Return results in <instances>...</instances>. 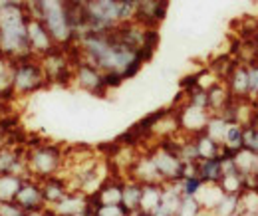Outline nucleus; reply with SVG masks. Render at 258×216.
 I'll return each mask as SVG.
<instances>
[{
  "label": "nucleus",
  "mask_w": 258,
  "mask_h": 216,
  "mask_svg": "<svg viewBox=\"0 0 258 216\" xmlns=\"http://www.w3.org/2000/svg\"><path fill=\"white\" fill-rule=\"evenodd\" d=\"M72 48L78 58L96 65L103 74H117L123 80L135 76L147 62L141 52L121 42L115 28L107 32H86L72 44Z\"/></svg>",
  "instance_id": "1"
},
{
  "label": "nucleus",
  "mask_w": 258,
  "mask_h": 216,
  "mask_svg": "<svg viewBox=\"0 0 258 216\" xmlns=\"http://www.w3.org/2000/svg\"><path fill=\"white\" fill-rule=\"evenodd\" d=\"M28 20L26 6H0V56L10 60L30 58L28 42Z\"/></svg>",
  "instance_id": "2"
},
{
  "label": "nucleus",
  "mask_w": 258,
  "mask_h": 216,
  "mask_svg": "<svg viewBox=\"0 0 258 216\" xmlns=\"http://www.w3.org/2000/svg\"><path fill=\"white\" fill-rule=\"evenodd\" d=\"M26 10L32 18L44 22L58 46L70 48L76 42L72 6L66 0H26Z\"/></svg>",
  "instance_id": "3"
},
{
  "label": "nucleus",
  "mask_w": 258,
  "mask_h": 216,
  "mask_svg": "<svg viewBox=\"0 0 258 216\" xmlns=\"http://www.w3.org/2000/svg\"><path fill=\"white\" fill-rule=\"evenodd\" d=\"M66 151L56 143H36L26 149V171L28 177L44 181L64 171Z\"/></svg>",
  "instance_id": "4"
},
{
  "label": "nucleus",
  "mask_w": 258,
  "mask_h": 216,
  "mask_svg": "<svg viewBox=\"0 0 258 216\" xmlns=\"http://www.w3.org/2000/svg\"><path fill=\"white\" fill-rule=\"evenodd\" d=\"M149 155L157 167V173L161 177L163 183H177L183 177V159L177 153V145H175V137L171 139H163L157 141V145H153L149 149Z\"/></svg>",
  "instance_id": "5"
},
{
  "label": "nucleus",
  "mask_w": 258,
  "mask_h": 216,
  "mask_svg": "<svg viewBox=\"0 0 258 216\" xmlns=\"http://www.w3.org/2000/svg\"><path fill=\"white\" fill-rule=\"evenodd\" d=\"M48 84L46 74L42 69L40 58H22L14 62V95L26 97L38 90H42Z\"/></svg>",
  "instance_id": "6"
},
{
  "label": "nucleus",
  "mask_w": 258,
  "mask_h": 216,
  "mask_svg": "<svg viewBox=\"0 0 258 216\" xmlns=\"http://www.w3.org/2000/svg\"><path fill=\"white\" fill-rule=\"evenodd\" d=\"M42 69L46 74L48 84H66L72 82V69H74V58L66 52V48L58 46L46 56L40 58Z\"/></svg>",
  "instance_id": "7"
},
{
  "label": "nucleus",
  "mask_w": 258,
  "mask_h": 216,
  "mask_svg": "<svg viewBox=\"0 0 258 216\" xmlns=\"http://www.w3.org/2000/svg\"><path fill=\"white\" fill-rule=\"evenodd\" d=\"M72 82H74L80 90L92 93V95H103V93L107 92L103 71H101V69H97L96 65H92L90 62H86V60L78 58V56L74 58Z\"/></svg>",
  "instance_id": "8"
},
{
  "label": "nucleus",
  "mask_w": 258,
  "mask_h": 216,
  "mask_svg": "<svg viewBox=\"0 0 258 216\" xmlns=\"http://www.w3.org/2000/svg\"><path fill=\"white\" fill-rule=\"evenodd\" d=\"M177 119L183 135L195 137L199 133L205 131V127L211 119V111L205 107H197L193 103H183L181 107H177Z\"/></svg>",
  "instance_id": "9"
},
{
  "label": "nucleus",
  "mask_w": 258,
  "mask_h": 216,
  "mask_svg": "<svg viewBox=\"0 0 258 216\" xmlns=\"http://www.w3.org/2000/svg\"><path fill=\"white\" fill-rule=\"evenodd\" d=\"M14 202L24 210V212H32V210H42L46 208V198H44V190H42V181L26 177L24 183L20 186Z\"/></svg>",
  "instance_id": "10"
},
{
  "label": "nucleus",
  "mask_w": 258,
  "mask_h": 216,
  "mask_svg": "<svg viewBox=\"0 0 258 216\" xmlns=\"http://www.w3.org/2000/svg\"><path fill=\"white\" fill-rule=\"evenodd\" d=\"M28 42H30V52L34 58H42L54 48H58L56 40L52 38L50 30L44 26V22L32 16L28 20Z\"/></svg>",
  "instance_id": "11"
},
{
  "label": "nucleus",
  "mask_w": 258,
  "mask_h": 216,
  "mask_svg": "<svg viewBox=\"0 0 258 216\" xmlns=\"http://www.w3.org/2000/svg\"><path fill=\"white\" fill-rule=\"evenodd\" d=\"M125 177L137 181V183H141V185H147V183H163L159 173H157V167H155V163H153V159H151V155H149V151H143V153H139L135 157V161H133V165L129 167Z\"/></svg>",
  "instance_id": "12"
},
{
  "label": "nucleus",
  "mask_w": 258,
  "mask_h": 216,
  "mask_svg": "<svg viewBox=\"0 0 258 216\" xmlns=\"http://www.w3.org/2000/svg\"><path fill=\"white\" fill-rule=\"evenodd\" d=\"M0 173H14V175L28 177V171H26V149L2 143L0 145Z\"/></svg>",
  "instance_id": "13"
},
{
  "label": "nucleus",
  "mask_w": 258,
  "mask_h": 216,
  "mask_svg": "<svg viewBox=\"0 0 258 216\" xmlns=\"http://www.w3.org/2000/svg\"><path fill=\"white\" fill-rule=\"evenodd\" d=\"M167 6H169V2H165V0H137L135 20L149 28H157V24L167 14Z\"/></svg>",
  "instance_id": "14"
},
{
  "label": "nucleus",
  "mask_w": 258,
  "mask_h": 216,
  "mask_svg": "<svg viewBox=\"0 0 258 216\" xmlns=\"http://www.w3.org/2000/svg\"><path fill=\"white\" fill-rule=\"evenodd\" d=\"M92 196H88L82 190H70L64 198L52 206H48V210L52 212V216H72L80 214L82 210H86V206L90 204Z\"/></svg>",
  "instance_id": "15"
},
{
  "label": "nucleus",
  "mask_w": 258,
  "mask_h": 216,
  "mask_svg": "<svg viewBox=\"0 0 258 216\" xmlns=\"http://www.w3.org/2000/svg\"><path fill=\"white\" fill-rule=\"evenodd\" d=\"M225 84L232 99H250L248 97V71L246 63H234L225 78Z\"/></svg>",
  "instance_id": "16"
},
{
  "label": "nucleus",
  "mask_w": 258,
  "mask_h": 216,
  "mask_svg": "<svg viewBox=\"0 0 258 216\" xmlns=\"http://www.w3.org/2000/svg\"><path fill=\"white\" fill-rule=\"evenodd\" d=\"M42 190H44V198H46V206H52L56 202H60L66 194L72 190V186L68 183L64 175H54L42 181Z\"/></svg>",
  "instance_id": "17"
},
{
  "label": "nucleus",
  "mask_w": 258,
  "mask_h": 216,
  "mask_svg": "<svg viewBox=\"0 0 258 216\" xmlns=\"http://www.w3.org/2000/svg\"><path fill=\"white\" fill-rule=\"evenodd\" d=\"M92 198L96 200V204H121L123 179H107Z\"/></svg>",
  "instance_id": "18"
},
{
  "label": "nucleus",
  "mask_w": 258,
  "mask_h": 216,
  "mask_svg": "<svg viewBox=\"0 0 258 216\" xmlns=\"http://www.w3.org/2000/svg\"><path fill=\"white\" fill-rule=\"evenodd\" d=\"M163 198V183H147L143 185L141 190V202H139V210L145 214H151Z\"/></svg>",
  "instance_id": "19"
},
{
  "label": "nucleus",
  "mask_w": 258,
  "mask_h": 216,
  "mask_svg": "<svg viewBox=\"0 0 258 216\" xmlns=\"http://www.w3.org/2000/svg\"><path fill=\"white\" fill-rule=\"evenodd\" d=\"M14 97V60L0 56V99Z\"/></svg>",
  "instance_id": "20"
},
{
  "label": "nucleus",
  "mask_w": 258,
  "mask_h": 216,
  "mask_svg": "<svg viewBox=\"0 0 258 216\" xmlns=\"http://www.w3.org/2000/svg\"><path fill=\"white\" fill-rule=\"evenodd\" d=\"M230 101H232V95L225 82H219L217 86L209 90V111L211 113H221Z\"/></svg>",
  "instance_id": "21"
},
{
  "label": "nucleus",
  "mask_w": 258,
  "mask_h": 216,
  "mask_svg": "<svg viewBox=\"0 0 258 216\" xmlns=\"http://www.w3.org/2000/svg\"><path fill=\"white\" fill-rule=\"evenodd\" d=\"M26 177L14 175V173H0V202L2 200H14L20 186Z\"/></svg>",
  "instance_id": "22"
},
{
  "label": "nucleus",
  "mask_w": 258,
  "mask_h": 216,
  "mask_svg": "<svg viewBox=\"0 0 258 216\" xmlns=\"http://www.w3.org/2000/svg\"><path fill=\"white\" fill-rule=\"evenodd\" d=\"M197 171L199 177L203 179V183H219L223 177V169H221V159H201L197 163Z\"/></svg>",
  "instance_id": "23"
},
{
  "label": "nucleus",
  "mask_w": 258,
  "mask_h": 216,
  "mask_svg": "<svg viewBox=\"0 0 258 216\" xmlns=\"http://www.w3.org/2000/svg\"><path fill=\"white\" fill-rule=\"evenodd\" d=\"M141 190L143 185L133 181V179H123V198H121V204L127 208L129 212H135L139 210V202H141Z\"/></svg>",
  "instance_id": "24"
},
{
  "label": "nucleus",
  "mask_w": 258,
  "mask_h": 216,
  "mask_svg": "<svg viewBox=\"0 0 258 216\" xmlns=\"http://www.w3.org/2000/svg\"><path fill=\"white\" fill-rule=\"evenodd\" d=\"M195 147H197V155H199V161L201 159H215L219 157L221 151H223V145H219L215 139H211L205 131L195 135Z\"/></svg>",
  "instance_id": "25"
},
{
  "label": "nucleus",
  "mask_w": 258,
  "mask_h": 216,
  "mask_svg": "<svg viewBox=\"0 0 258 216\" xmlns=\"http://www.w3.org/2000/svg\"><path fill=\"white\" fill-rule=\"evenodd\" d=\"M223 188L219 186V183H205V185L201 186V190L197 192V200L201 202V206L205 208V210H211V208H215V204L223 198Z\"/></svg>",
  "instance_id": "26"
},
{
  "label": "nucleus",
  "mask_w": 258,
  "mask_h": 216,
  "mask_svg": "<svg viewBox=\"0 0 258 216\" xmlns=\"http://www.w3.org/2000/svg\"><path fill=\"white\" fill-rule=\"evenodd\" d=\"M242 137H244V125L236 123V121H230L226 125L225 131V139H223V149L230 151V153H236L242 149Z\"/></svg>",
  "instance_id": "27"
},
{
  "label": "nucleus",
  "mask_w": 258,
  "mask_h": 216,
  "mask_svg": "<svg viewBox=\"0 0 258 216\" xmlns=\"http://www.w3.org/2000/svg\"><path fill=\"white\" fill-rule=\"evenodd\" d=\"M219 186L223 188L225 194H240L244 190V175L240 171H234V173H226L221 177Z\"/></svg>",
  "instance_id": "28"
},
{
  "label": "nucleus",
  "mask_w": 258,
  "mask_h": 216,
  "mask_svg": "<svg viewBox=\"0 0 258 216\" xmlns=\"http://www.w3.org/2000/svg\"><path fill=\"white\" fill-rule=\"evenodd\" d=\"M238 212L244 216L258 214V190H242L238 194Z\"/></svg>",
  "instance_id": "29"
},
{
  "label": "nucleus",
  "mask_w": 258,
  "mask_h": 216,
  "mask_svg": "<svg viewBox=\"0 0 258 216\" xmlns=\"http://www.w3.org/2000/svg\"><path fill=\"white\" fill-rule=\"evenodd\" d=\"M226 125H228V121H226L223 115L211 113V119H209V123H207V127H205V133H207L211 139H215L219 145H223Z\"/></svg>",
  "instance_id": "30"
},
{
  "label": "nucleus",
  "mask_w": 258,
  "mask_h": 216,
  "mask_svg": "<svg viewBox=\"0 0 258 216\" xmlns=\"http://www.w3.org/2000/svg\"><path fill=\"white\" fill-rule=\"evenodd\" d=\"M238 210V196L236 194H223V198L211 208V216H230Z\"/></svg>",
  "instance_id": "31"
},
{
  "label": "nucleus",
  "mask_w": 258,
  "mask_h": 216,
  "mask_svg": "<svg viewBox=\"0 0 258 216\" xmlns=\"http://www.w3.org/2000/svg\"><path fill=\"white\" fill-rule=\"evenodd\" d=\"M175 216H203V206H201V202L197 200V196H187V194H183Z\"/></svg>",
  "instance_id": "32"
},
{
  "label": "nucleus",
  "mask_w": 258,
  "mask_h": 216,
  "mask_svg": "<svg viewBox=\"0 0 258 216\" xmlns=\"http://www.w3.org/2000/svg\"><path fill=\"white\" fill-rule=\"evenodd\" d=\"M242 149H248L252 153H258V123L244 125V137H242Z\"/></svg>",
  "instance_id": "33"
},
{
  "label": "nucleus",
  "mask_w": 258,
  "mask_h": 216,
  "mask_svg": "<svg viewBox=\"0 0 258 216\" xmlns=\"http://www.w3.org/2000/svg\"><path fill=\"white\" fill-rule=\"evenodd\" d=\"M177 183H179V188H181V194H187V196H197V192L201 190V186L205 185L199 175H195V177H183Z\"/></svg>",
  "instance_id": "34"
},
{
  "label": "nucleus",
  "mask_w": 258,
  "mask_h": 216,
  "mask_svg": "<svg viewBox=\"0 0 258 216\" xmlns=\"http://www.w3.org/2000/svg\"><path fill=\"white\" fill-rule=\"evenodd\" d=\"M246 71H248V97L258 103V60L246 63Z\"/></svg>",
  "instance_id": "35"
},
{
  "label": "nucleus",
  "mask_w": 258,
  "mask_h": 216,
  "mask_svg": "<svg viewBox=\"0 0 258 216\" xmlns=\"http://www.w3.org/2000/svg\"><path fill=\"white\" fill-rule=\"evenodd\" d=\"M127 214L129 210L123 204H96V216H127Z\"/></svg>",
  "instance_id": "36"
},
{
  "label": "nucleus",
  "mask_w": 258,
  "mask_h": 216,
  "mask_svg": "<svg viewBox=\"0 0 258 216\" xmlns=\"http://www.w3.org/2000/svg\"><path fill=\"white\" fill-rule=\"evenodd\" d=\"M0 216H24V210L14 200H2L0 202Z\"/></svg>",
  "instance_id": "37"
},
{
  "label": "nucleus",
  "mask_w": 258,
  "mask_h": 216,
  "mask_svg": "<svg viewBox=\"0 0 258 216\" xmlns=\"http://www.w3.org/2000/svg\"><path fill=\"white\" fill-rule=\"evenodd\" d=\"M252 48H254V56L258 58V32L256 36H254V40H252Z\"/></svg>",
  "instance_id": "38"
},
{
  "label": "nucleus",
  "mask_w": 258,
  "mask_h": 216,
  "mask_svg": "<svg viewBox=\"0 0 258 216\" xmlns=\"http://www.w3.org/2000/svg\"><path fill=\"white\" fill-rule=\"evenodd\" d=\"M127 216H149V214H145V212H141V210H135V212H129Z\"/></svg>",
  "instance_id": "39"
},
{
  "label": "nucleus",
  "mask_w": 258,
  "mask_h": 216,
  "mask_svg": "<svg viewBox=\"0 0 258 216\" xmlns=\"http://www.w3.org/2000/svg\"><path fill=\"white\" fill-rule=\"evenodd\" d=\"M254 121L258 123V103H256V113H254Z\"/></svg>",
  "instance_id": "40"
},
{
  "label": "nucleus",
  "mask_w": 258,
  "mask_h": 216,
  "mask_svg": "<svg viewBox=\"0 0 258 216\" xmlns=\"http://www.w3.org/2000/svg\"><path fill=\"white\" fill-rule=\"evenodd\" d=\"M230 216H244V214H240V212H238V210H236V212H234V214H230Z\"/></svg>",
  "instance_id": "41"
},
{
  "label": "nucleus",
  "mask_w": 258,
  "mask_h": 216,
  "mask_svg": "<svg viewBox=\"0 0 258 216\" xmlns=\"http://www.w3.org/2000/svg\"><path fill=\"white\" fill-rule=\"evenodd\" d=\"M165 2H169V0H165Z\"/></svg>",
  "instance_id": "42"
}]
</instances>
